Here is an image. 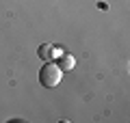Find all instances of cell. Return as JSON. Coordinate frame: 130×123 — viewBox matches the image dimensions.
I'll return each instance as SVG.
<instances>
[{"label":"cell","mask_w":130,"mask_h":123,"mask_svg":"<svg viewBox=\"0 0 130 123\" xmlns=\"http://www.w3.org/2000/svg\"><path fill=\"white\" fill-rule=\"evenodd\" d=\"M61 78H63V69L56 63H52V60H46V65L39 69V82L46 89H54L61 82Z\"/></svg>","instance_id":"cell-1"},{"label":"cell","mask_w":130,"mask_h":123,"mask_svg":"<svg viewBox=\"0 0 130 123\" xmlns=\"http://www.w3.org/2000/svg\"><path fill=\"white\" fill-rule=\"evenodd\" d=\"M74 65H76V58H74V56H70V54H61V56H59V67L63 69V71L74 69Z\"/></svg>","instance_id":"cell-3"},{"label":"cell","mask_w":130,"mask_h":123,"mask_svg":"<svg viewBox=\"0 0 130 123\" xmlns=\"http://www.w3.org/2000/svg\"><path fill=\"white\" fill-rule=\"evenodd\" d=\"M59 56H61V50L54 43H43V46H39V58L41 60H54Z\"/></svg>","instance_id":"cell-2"}]
</instances>
